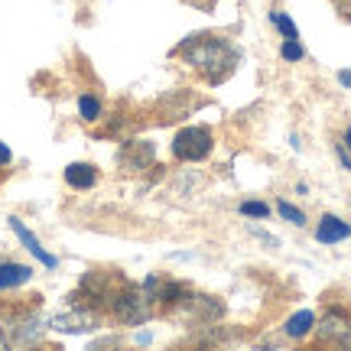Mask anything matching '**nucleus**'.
<instances>
[{"label": "nucleus", "instance_id": "f257e3e1", "mask_svg": "<svg viewBox=\"0 0 351 351\" xmlns=\"http://www.w3.org/2000/svg\"><path fill=\"white\" fill-rule=\"evenodd\" d=\"M176 56H182V62H186L189 69H195L199 75H205L212 85L225 82V75L231 72V65L238 59V52L231 49L228 39L208 36V33L182 39V43L176 46Z\"/></svg>", "mask_w": 351, "mask_h": 351}, {"label": "nucleus", "instance_id": "f03ea898", "mask_svg": "<svg viewBox=\"0 0 351 351\" xmlns=\"http://www.w3.org/2000/svg\"><path fill=\"white\" fill-rule=\"evenodd\" d=\"M169 150H173V160H179V163H205L215 150V137L208 127L189 124L173 134Z\"/></svg>", "mask_w": 351, "mask_h": 351}, {"label": "nucleus", "instance_id": "7ed1b4c3", "mask_svg": "<svg viewBox=\"0 0 351 351\" xmlns=\"http://www.w3.org/2000/svg\"><path fill=\"white\" fill-rule=\"evenodd\" d=\"M108 309H111V315L117 322H124V326H143L153 313V302L147 300L143 287H130V283H127L124 289H114L111 293Z\"/></svg>", "mask_w": 351, "mask_h": 351}, {"label": "nucleus", "instance_id": "20e7f679", "mask_svg": "<svg viewBox=\"0 0 351 351\" xmlns=\"http://www.w3.org/2000/svg\"><path fill=\"white\" fill-rule=\"evenodd\" d=\"M315 335H319V341L351 345V309L328 306L326 313H322V319H315Z\"/></svg>", "mask_w": 351, "mask_h": 351}, {"label": "nucleus", "instance_id": "39448f33", "mask_svg": "<svg viewBox=\"0 0 351 351\" xmlns=\"http://www.w3.org/2000/svg\"><path fill=\"white\" fill-rule=\"evenodd\" d=\"M7 225H10V231L16 234V238H20V244H23L26 251L33 254V257H36V261L43 263L46 270H56V267H59V257H56V254H49L46 247H43V241H39L36 234H33V231H29V228L23 225V218H16V215H13V218H7Z\"/></svg>", "mask_w": 351, "mask_h": 351}, {"label": "nucleus", "instance_id": "423d86ee", "mask_svg": "<svg viewBox=\"0 0 351 351\" xmlns=\"http://www.w3.org/2000/svg\"><path fill=\"white\" fill-rule=\"evenodd\" d=\"M153 156H156V150H153L150 140H130L121 150V166L127 173H143L147 166H153Z\"/></svg>", "mask_w": 351, "mask_h": 351}, {"label": "nucleus", "instance_id": "0eeeda50", "mask_svg": "<svg viewBox=\"0 0 351 351\" xmlns=\"http://www.w3.org/2000/svg\"><path fill=\"white\" fill-rule=\"evenodd\" d=\"M315 241L319 244H339V241H348L351 238V221L339 218V215H322L319 221H315Z\"/></svg>", "mask_w": 351, "mask_h": 351}, {"label": "nucleus", "instance_id": "6e6552de", "mask_svg": "<svg viewBox=\"0 0 351 351\" xmlns=\"http://www.w3.org/2000/svg\"><path fill=\"white\" fill-rule=\"evenodd\" d=\"M315 319H319V315H315L313 309H300V313H293L287 322L280 326V332H283L289 341H302L315 332Z\"/></svg>", "mask_w": 351, "mask_h": 351}, {"label": "nucleus", "instance_id": "1a4fd4ad", "mask_svg": "<svg viewBox=\"0 0 351 351\" xmlns=\"http://www.w3.org/2000/svg\"><path fill=\"white\" fill-rule=\"evenodd\" d=\"M65 186L75 192H88L98 186V169L91 163H69L65 166Z\"/></svg>", "mask_w": 351, "mask_h": 351}, {"label": "nucleus", "instance_id": "9d476101", "mask_svg": "<svg viewBox=\"0 0 351 351\" xmlns=\"http://www.w3.org/2000/svg\"><path fill=\"white\" fill-rule=\"evenodd\" d=\"M33 280V267L29 263H16V261H3L0 263V289H16Z\"/></svg>", "mask_w": 351, "mask_h": 351}, {"label": "nucleus", "instance_id": "9b49d317", "mask_svg": "<svg viewBox=\"0 0 351 351\" xmlns=\"http://www.w3.org/2000/svg\"><path fill=\"white\" fill-rule=\"evenodd\" d=\"M101 114H104V104H101L95 95H78V117H82L85 124L101 121Z\"/></svg>", "mask_w": 351, "mask_h": 351}, {"label": "nucleus", "instance_id": "f8f14e48", "mask_svg": "<svg viewBox=\"0 0 351 351\" xmlns=\"http://www.w3.org/2000/svg\"><path fill=\"white\" fill-rule=\"evenodd\" d=\"M270 26L283 39H300V29H296V23H293V16L287 10H270Z\"/></svg>", "mask_w": 351, "mask_h": 351}, {"label": "nucleus", "instance_id": "ddd939ff", "mask_svg": "<svg viewBox=\"0 0 351 351\" xmlns=\"http://www.w3.org/2000/svg\"><path fill=\"white\" fill-rule=\"evenodd\" d=\"M270 205L267 202H261V199H244V202H238V215H244V218H254V221H263V218H270Z\"/></svg>", "mask_w": 351, "mask_h": 351}, {"label": "nucleus", "instance_id": "4468645a", "mask_svg": "<svg viewBox=\"0 0 351 351\" xmlns=\"http://www.w3.org/2000/svg\"><path fill=\"white\" fill-rule=\"evenodd\" d=\"M276 215H280L283 221H289L293 228H306V221H309V218H306V212H302V208H296V205H293V202H287V199L276 202Z\"/></svg>", "mask_w": 351, "mask_h": 351}, {"label": "nucleus", "instance_id": "2eb2a0df", "mask_svg": "<svg viewBox=\"0 0 351 351\" xmlns=\"http://www.w3.org/2000/svg\"><path fill=\"white\" fill-rule=\"evenodd\" d=\"M280 59L283 62H302L306 59V46H302L300 39H283L280 43Z\"/></svg>", "mask_w": 351, "mask_h": 351}, {"label": "nucleus", "instance_id": "dca6fc26", "mask_svg": "<svg viewBox=\"0 0 351 351\" xmlns=\"http://www.w3.org/2000/svg\"><path fill=\"white\" fill-rule=\"evenodd\" d=\"M335 156H339V163H341V169H351V150L345 147V143H335Z\"/></svg>", "mask_w": 351, "mask_h": 351}, {"label": "nucleus", "instance_id": "f3484780", "mask_svg": "<svg viewBox=\"0 0 351 351\" xmlns=\"http://www.w3.org/2000/svg\"><path fill=\"white\" fill-rule=\"evenodd\" d=\"M251 234H254V238H257V241H263L267 247H280V241H276L274 234H267V231H261V228H257V225H251Z\"/></svg>", "mask_w": 351, "mask_h": 351}, {"label": "nucleus", "instance_id": "a211bd4d", "mask_svg": "<svg viewBox=\"0 0 351 351\" xmlns=\"http://www.w3.org/2000/svg\"><path fill=\"white\" fill-rule=\"evenodd\" d=\"M13 163V153H10V147L7 143H0V169H7V166Z\"/></svg>", "mask_w": 351, "mask_h": 351}, {"label": "nucleus", "instance_id": "6ab92c4d", "mask_svg": "<svg viewBox=\"0 0 351 351\" xmlns=\"http://www.w3.org/2000/svg\"><path fill=\"white\" fill-rule=\"evenodd\" d=\"M339 85L351 88V69H341V72H339Z\"/></svg>", "mask_w": 351, "mask_h": 351}, {"label": "nucleus", "instance_id": "aec40b11", "mask_svg": "<svg viewBox=\"0 0 351 351\" xmlns=\"http://www.w3.org/2000/svg\"><path fill=\"white\" fill-rule=\"evenodd\" d=\"M341 143H345V147H348V150H351V124L345 127V134H341Z\"/></svg>", "mask_w": 351, "mask_h": 351}, {"label": "nucleus", "instance_id": "412c9836", "mask_svg": "<svg viewBox=\"0 0 351 351\" xmlns=\"http://www.w3.org/2000/svg\"><path fill=\"white\" fill-rule=\"evenodd\" d=\"M199 3H215V0H199Z\"/></svg>", "mask_w": 351, "mask_h": 351}]
</instances>
